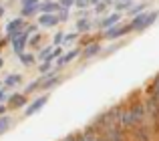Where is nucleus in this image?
I'll use <instances>...</instances> for the list:
<instances>
[{"mask_svg": "<svg viewBox=\"0 0 159 141\" xmlns=\"http://www.w3.org/2000/svg\"><path fill=\"white\" fill-rule=\"evenodd\" d=\"M75 6H77L79 10H85V8L91 6V2H89V0H75Z\"/></svg>", "mask_w": 159, "mask_h": 141, "instance_id": "a878e982", "label": "nucleus"}, {"mask_svg": "<svg viewBox=\"0 0 159 141\" xmlns=\"http://www.w3.org/2000/svg\"><path fill=\"white\" fill-rule=\"evenodd\" d=\"M24 28H26V22H24V18H12L10 22L6 24V39L8 40H12V36L14 34H18V32H22Z\"/></svg>", "mask_w": 159, "mask_h": 141, "instance_id": "7ed1b4c3", "label": "nucleus"}, {"mask_svg": "<svg viewBox=\"0 0 159 141\" xmlns=\"http://www.w3.org/2000/svg\"><path fill=\"white\" fill-rule=\"evenodd\" d=\"M10 127H12V117H8V115L0 117V135H4Z\"/></svg>", "mask_w": 159, "mask_h": 141, "instance_id": "6ab92c4d", "label": "nucleus"}, {"mask_svg": "<svg viewBox=\"0 0 159 141\" xmlns=\"http://www.w3.org/2000/svg\"><path fill=\"white\" fill-rule=\"evenodd\" d=\"M20 83H22V75H8L4 79V89L6 87H18Z\"/></svg>", "mask_w": 159, "mask_h": 141, "instance_id": "a211bd4d", "label": "nucleus"}, {"mask_svg": "<svg viewBox=\"0 0 159 141\" xmlns=\"http://www.w3.org/2000/svg\"><path fill=\"white\" fill-rule=\"evenodd\" d=\"M58 22H61V20H58V14H40L39 16V24L44 26V28H52V26H57Z\"/></svg>", "mask_w": 159, "mask_h": 141, "instance_id": "9b49d317", "label": "nucleus"}, {"mask_svg": "<svg viewBox=\"0 0 159 141\" xmlns=\"http://www.w3.org/2000/svg\"><path fill=\"white\" fill-rule=\"evenodd\" d=\"M133 28H131V22L129 24H123V26H113V28H109V30L105 32V39L107 40H115V39H119V36H123V34H127V32H131Z\"/></svg>", "mask_w": 159, "mask_h": 141, "instance_id": "423d86ee", "label": "nucleus"}, {"mask_svg": "<svg viewBox=\"0 0 159 141\" xmlns=\"http://www.w3.org/2000/svg\"><path fill=\"white\" fill-rule=\"evenodd\" d=\"M51 55H52V47H44V48H43V51H40L36 57H39V59L43 61V63H47V61H48V57H51Z\"/></svg>", "mask_w": 159, "mask_h": 141, "instance_id": "aec40b11", "label": "nucleus"}, {"mask_svg": "<svg viewBox=\"0 0 159 141\" xmlns=\"http://www.w3.org/2000/svg\"><path fill=\"white\" fill-rule=\"evenodd\" d=\"M61 141H77V135L70 133V135H66V137H65V139H61Z\"/></svg>", "mask_w": 159, "mask_h": 141, "instance_id": "f704fd0d", "label": "nucleus"}, {"mask_svg": "<svg viewBox=\"0 0 159 141\" xmlns=\"http://www.w3.org/2000/svg\"><path fill=\"white\" fill-rule=\"evenodd\" d=\"M83 133H85L87 141H107V139H105V135H103L101 131H97V129H95L93 125H89V127H87L85 131H83Z\"/></svg>", "mask_w": 159, "mask_h": 141, "instance_id": "ddd939ff", "label": "nucleus"}, {"mask_svg": "<svg viewBox=\"0 0 159 141\" xmlns=\"http://www.w3.org/2000/svg\"><path fill=\"white\" fill-rule=\"evenodd\" d=\"M58 6L62 10H70V6H75V0H58Z\"/></svg>", "mask_w": 159, "mask_h": 141, "instance_id": "5701e85b", "label": "nucleus"}, {"mask_svg": "<svg viewBox=\"0 0 159 141\" xmlns=\"http://www.w3.org/2000/svg\"><path fill=\"white\" fill-rule=\"evenodd\" d=\"M129 107V113H131V119H133V129L137 127H145L147 125V111H145V101H131L127 103Z\"/></svg>", "mask_w": 159, "mask_h": 141, "instance_id": "f257e3e1", "label": "nucleus"}, {"mask_svg": "<svg viewBox=\"0 0 159 141\" xmlns=\"http://www.w3.org/2000/svg\"><path fill=\"white\" fill-rule=\"evenodd\" d=\"M91 28H93V22L89 18H79L77 20V34L79 32H89Z\"/></svg>", "mask_w": 159, "mask_h": 141, "instance_id": "f3484780", "label": "nucleus"}, {"mask_svg": "<svg viewBox=\"0 0 159 141\" xmlns=\"http://www.w3.org/2000/svg\"><path fill=\"white\" fill-rule=\"evenodd\" d=\"M62 43H65V34H62V32H57L54 39H52V44H54V47H58V44H62Z\"/></svg>", "mask_w": 159, "mask_h": 141, "instance_id": "bb28decb", "label": "nucleus"}, {"mask_svg": "<svg viewBox=\"0 0 159 141\" xmlns=\"http://www.w3.org/2000/svg\"><path fill=\"white\" fill-rule=\"evenodd\" d=\"M40 0H20V6H30V4H39Z\"/></svg>", "mask_w": 159, "mask_h": 141, "instance_id": "473e14b6", "label": "nucleus"}, {"mask_svg": "<svg viewBox=\"0 0 159 141\" xmlns=\"http://www.w3.org/2000/svg\"><path fill=\"white\" fill-rule=\"evenodd\" d=\"M89 2L93 4V6H97V4H99V2H103V0H89Z\"/></svg>", "mask_w": 159, "mask_h": 141, "instance_id": "58836bf2", "label": "nucleus"}, {"mask_svg": "<svg viewBox=\"0 0 159 141\" xmlns=\"http://www.w3.org/2000/svg\"><path fill=\"white\" fill-rule=\"evenodd\" d=\"M119 20H121V14L119 12H111V14H107L105 18L99 22V28H103V30H109V28H113V26H117L119 24Z\"/></svg>", "mask_w": 159, "mask_h": 141, "instance_id": "6e6552de", "label": "nucleus"}, {"mask_svg": "<svg viewBox=\"0 0 159 141\" xmlns=\"http://www.w3.org/2000/svg\"><path fill=\"white\" fill-rule=\"evenodd\" d=\"M101 52V44L99 43H91V44H87L85 48H83V57L85 59H93L95 55H99Z\"/></svg>", "mask_w": 159, "mask_h": 141, "instance_id": "4468645a", "label": "nucleus"}, {"mask_svg": "<svg viewBox=\"0 0 159 141\" xmlns=\"http://www.w3.org/2000/svg\"><path fill=\"white\" fill-rule=\"evenodd\" d=\"M39 6H40V2L39 4H30V6H22L20 8V18H28V16L36 14V12H39Z\"/></svg>", "mask_w": 159, "mask_h": 141, "instance_id": "dca6fc26", "label": "nucleus"}, {"mask_svg": "<svg viewBox=\"0 0 159 141\" xmlns=\"http://www.w3.org/2000/svg\"><path fill=\"white\" fill-rule=\"evenodd\" d=\"M66 18H69V10H62V8H61V10H58V20H61V22H65Z\"/></svg>", "mask_w": 159, "mask_h": 141, "instance_id": "7c9ffc66", "label": "nucleus"}, {"mask_svg": "<svg viewBox=\"0 0 159 141\" xmlns=\"http://www.w3.org/2000/svg\"><path fill=\"white\" fill-rule=\"evenodd\" d=\"M6 111H8V105H0V117H4Z\"/></svg>", "mask_w": 159, "mask_h": 141, "instance_id": "c9c22d12", "label": "nucleus"}, {"mask_svg": "<svg viewBox=\"0 0 159 141\" xmlns=\"http://www.w3.org/2000/svg\"><path fill=\"white\" fill-rule=\"evenodd\" d=\"M0 2H2V0H0Z\"/></svg>", "mask_w": 159, "mask_h": 141, "instance_id": "a19ab883", "label": "nucleus"}, {"mask_svg": "<svg viewBox=\"0 0 159 141\" xmlns=\"http://www.w3.org/2000/svg\"><path fill=\"white\" fill-rule=\"evenodd\" d=\"M40 39H43V36H40L39 32H36V34H32L30 39H28V44H32V47H36V44H40Z\"/></svg>", "mask_w": 159, "mask_h": 141, "instance_id": "cd10ccee", "label": "nucleus"}, {"mask_svg": "<svg viewBox=\"0 0 159 141\" xmlns=\"http://www.w3.org/2000/svg\"><path fill=\"white\" fill-rule=\"evenodd\" d=\"M145 6H147V4H137L135 8H129V14H141V12H145Z\"/></svg>", "mask_w": 159, "mask_h": 141, "instance_id": "b1692460", "label": "nucleus"}, {"mask_svg": "<svg viewBox=\"0 0 159 141\" xmlns=\"http://www.w3.org/2000/svg\"><path fill=\"white\" fill-rule=\"evenodd\" d=\"M40 83H43V79H36V81H32L30 85L24 89V95H28V93H34L36 89H40Z\"/></svg>", "mask_w": 159, "mask_h": 141, "instance_id": "412c9836", "label": "nucleus"}, {"mask_svg": "<svg viewBox=\"0 0 159 141\" xmlns=\"http://www.w3.org/2000/svg\"><path fill=\"white\" fill-rule=\"evenodd\" d=\"M58 10H61L58 2H52V0H44V2H40V6H39L40 14H58Z\"/></svg>", "mask_w": 159, "mask_h": 141, "instance_id": "1a4fd4ad", "label": "nucleus"}, {"mask_svg": "<svg viewBox=\"0 0 159 141\" xmlns=\"http://www.w3.org/2000/svg\"><path fill=\"white\" fill-rule=\"evenodd\" d=\"M4 12H6V6H4V4H0V18L4 16Z\"/></svg>", "mask_w": 159, "mask_h": 141, "instance_id": "4c0bfd02", "label": "nucleus"}, {"mask_svg": "<svg viewBox=\"0 0 159 141\" xmlns=\"http://www.w3.org/2000/svg\"><path fill=\"white\" fill-rule=\"evenodd\" d=\"M129 6H131V2H117L115 4V12L121 14V10H129Z\"/></svg>", "mask_w": 159, "mask_h": 141, "instance_id": "393cba45", "label": "nucleus"}, {"mask_svg": "<svg viewBox=\"0 0 159 141\" xmlns=\"http://www.w3.org/2000/svg\"><path fill=\"white\" fill-rule=\"evenodd\" d=\"M2 101H8V97H6V89H0V103Z\"/></svg>", "mask_w": 159, "mask_h": 141, "instance_id": "72a5a7b5", "label": "nucleus"}, {"mask_svg": "<svg viewBox=\"0 0 159 141\" xmlns=\"http://www.w3.org/2000/svg\"><path fill=\"white\" fill-rule=\"evenodd\" d=\"M107 10V4L105 2H99L97 6H95V12H97V14H101V12H105Z\"/></svg>", "mask_w": 159, "mask_h": 141, "instance_id": "2f4dec72", "label": "nucleus"}, {"mask_svg": "<svg viewBox=\"0 0 159 141\" xmlns=\"http://www.w3.org/2000/svg\"><path fill=\"white\" fill-rule=\"evenodd\" d=\"M51 67H52L51 63H43V65L39 67V70L43 73V77H44V75H48V73H51Z\"/></svg>", "mask_w": 159, "mask_h": 141, "instance_id": "c85d7f7f", "label": "nucleus"}, {"mask_svg": "<svg viewBox=\"0 0 159 141\" xmlns=\"http://www.w3.org/2000/svg\"><path fill=\"white\" fill-rule=\"evenodd\" d=\"M149 99H151V101H155V103H159V75L153 79L151 87H149Z\"/></svg>", "mask_w": 159, "mask_h": 141, "instance_id": "2eb2a0df", "label": "nucleus"}, {"mask_svg": "<svg viewBox=\"0 0 159 141\" xmlns=\"http://www.w3.org/2000/svg\"><path fill=\"white\" fill-rule=\"evenodd\" d=\"M75 135H77V141H87V137H85L83 131H81V133H75Z\"/></svg>", "mask_w": 159, "mask_h": 141, "instance_id": "e433bc0d", "label": "nucleus"}, {"mask_svg": "<svg viewBox=\"0 0 159 141\" xmlns=\"http://www.w3.org/2000/svg\"><path fill=\"white\" fill-rule=\"evenodd\" d=\"M129 137H131L133 141H151V133H149L147 125H145V127H137V129H133Z\"/></svg>", "mask_w": 159, "mask_h": 141, "instance_id": "9d476101", "label": "nucleus"}, {"mask_svg": "<svg viewBox=\"0 0 159 141\" xmlns=\"http://www.w3.org/2000/svg\"><path fill=\"white\" fill-rule=\"evenodd\" d=\"M26 95L24 93H12L10 97H8V109H22V107H26Z\"/></svg>", "mask_w": 159, "mask_h": 141, "instance_id": "0eeeda50", "label": "nucleus"}, {"mask_svg": "<svg viewBox=\"0 0 159 141\" xmlns=\"http://www.w3.org/2000/svg\"><path fill=\"white\" fill-rule=\"evenodd\" d=\"M18 59H20V63H22V65H32L36 57H34V55H30V52H24V55H20V57H18Z\"/></svg>", "mask_w": 159, "mask_h": 141, "instance_id": "4be33fe9", "label": "nucleus"}, {"mask_svg": "<svg viewBox=\"0 0 159 141\" xmlns=\"http://www.w3.org/2000/svg\"><path fill=\"white\" fill-rule=\"evenodd\" d=\"M4 67V59H0V69H2Z\"/></svg>", "mask_w": 159, "mask_h": 141, "instance_id": "ea45409f", "label": "nucleus"}, {"mask_svg": "<svg viewBox=\"0 0 159 141\" xmlns=\"http://www.w3.org/2000/svg\"><path fill=\"white\" fill-rule=\"evenodd\" d=\"M28 39H30V34H28L26 30H22V32H18V34L12 36L10 43H12V51H14L16 57L24 55V48H26V44H28Z\"/></svg>", "mask_w": 159, "mask_h": 141, "instance_id": "f03ea898", "label": "nucleus"}, {"mask_svg": "<svg viewBox=\"0 0 159 141\" xmlns=\"http://www.w3.org/2000/svg\"><path fill=\"white\" fill-rule=\"evenodd\" d=\"M77 40V32H70V34H65V44H70Z\"/></svg>", "mask_w": 159, "mask_h": 141, "instance_id": "c756f323", "label": "nucleus"}, {"mask_svg": "<svg viewBox=\"0 0 159 141\" xmlns=\"http://www.w3.org/2000/svg\"><path fill=\"white\" fill-rule=\"evenodd\" d=\"M47 101H48V95H40V97H36L34 101L30 103V105L24 109V115L26 117H30V115H34V113H39L40 109H43L44 105H47Z\"/></svg>", "mask_w": 159, "mask_h": 141, "instance_id": "39448f33", "label": "nucleus"}, {"mask_svg": "<svg viewBox=\"0 0 159 141\" xmlns=\"http://www.w3.org/2000/svg\"><path fill=\"white\" fill-rule=\"evenodd\" d=\"M103 135H105L107 141H129L127 131H123L119 125H115V127H111V129H107Z\"/></svg>", "mask_w": 159, "mask_h": 141, "instance_id": "20e7f679", "label": "nucleus"}, {"mask_svg": "<svg viewBox=\"0 0 159 141\" xmlns=\"http://www.w3.org/2000/svg\"><path fill=\"white\" fill-rule=\"evenodd\" d=\"M79 55H83V51H79V48H73V51H69V52H66L65 57H61V59L57 61V67L61 69V67H65V65H69L70 61H75V59H77Z\"/></svg>", "mask_w": 159, "mask_h": 141, "instance_id": "f8f14e48", "label": "nucleus"}]
</instances>
